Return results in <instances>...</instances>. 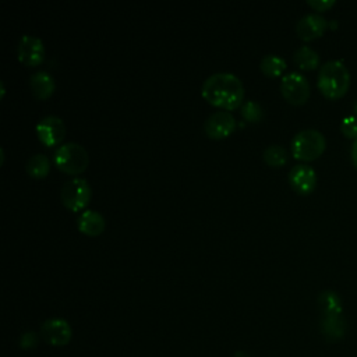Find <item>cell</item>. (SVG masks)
I'll use <instances>...</instances> for the list:
<instances>
[{"instance_id": "cell-1", "label": "cell", "mask_w": 357, "mask_h": 357, "mask_svg": "<svg viewBox=\"0 0 357 357\" xmlns=\"http://www.w3.org/2000/svg\"><path fill=\"white\" fill-rule=\"evenodd\" d=\"M201 93L209 105L225 110H234L243 106L244 85L234 74L215 73L204 81Z\"/></svg>"}, {"instance_id": "cell-2", "label": "cell", "mask_w": 357, "mask_h": 357, "mask_svg": "<svg viewBox=\"0 0 357 357\" xmlns=\"http://www.w3.org/2000/svg\"><path fill=\"white\" fill-rule=\"evenodd\" d=\"M319 92L329 100L343 98L350 88V73L343 61H326L318 73L317 81Z\"/></svg>"}, {"instance_id": "cell-3", "label": "cell", "mask_w": 357, "mask_h": 357, "mask_svg": "<svg viewBox=\"0 0 357 357\" xmlns=\"http://www.w3.org/2000/svg\"><path fill=\"white\" fill-rule=\"evenodd\" d=\"M326 148L324 134L314 128L298 131L291 139V155L301 162H312L318 159Z\"/></svg>"}, {"instance_id": "cell-4", "label": "cell", "mask_w": 357, "mask_h": 357, "mask_svg": "<svg viewBox=\"0 0 357 357\" xmlns=\"http://www.w3.org/2000/svg\"><path fill=\"white\" fill-rule=\"evenodd\" d=\"M53 160L60 172L75 176L86 170L89 165V155L82 145L75 142H67L56 149Z\"/></svg>"}, {"instance_id": "cell-5", "label": "cell", "mask_w": 357, "mask_h": 357, "mask_svg": "<svg viewBox=\"0 0 357 357\" xmlns=\"http://www.w3.org/2000/svg\"><path fill=\"white\" fill-rule=\"evenodd\" d=\"M61 202L71 212H79L85 209L91 201V185L85 178H71L64 183L61 188Z\"/></svg>"}, {"instance_id": "cell-6", "label": "cell", "mask_w": 357, "mask_h": 357, "mask_svg": "<svg viewBox=\"0 0 357 357\" xmlns=\"http://www.w3.org/2000/svg\"><path fill=\"white\" fill-rule=\"evenodd\" d=\"M282 96L294 106L304 105L311 95L307 78L300 73H289L280 81Z\"/></svg>"}, {"instance_id": "cell-7", "label": "cell", "mask_w": 357, "mask_h": 357, "mask_svg": "<svg viewBox=\"0 0 357 357\" xmlns=\"http://www.w3.org/2000/svg\"><path fill=\"white\" fill-rule=\"evenodd\" d=\"M36 135L47 148L60 145L66 137V124L57 116H46L36 124Z\"/></svg>"}, {"instance_id": "cell-8", "label": "cell", "mask_w": 357, "mask_h": 357, "mask_svg": "<svg viewBox=\"0 0 357 357\" xmlns=\"http://www.w3.org/2000/svg\"><path fill=\"white\" fill-rule=\"evenodd\" d=\"M17 56L24 66L36 67L45 60V45L36 36L24 35L18 42Z\"/></svg>"}, {"instance_id": "cell-9", "label": "cell", "mask_w": 357, "mask_h": 357, "mask_svg": "<svg viewBox=\"0 0 357 357\" xmlns=\"http://www.w3.org/2000/svg\"><path fill=\"white\" fill-rule=\"evenodd\" d=\"M40 335L52 346H66L70 343L73 331L70 324L63 318H50L40 325Z\"/></svg>"}, {"instance_id": "cell-10", "label": "cell", "mask_w": 357, "mask_h": 357, "mask_svg": "<svg viewBox=\"0 0 357 357\" xmlns=\"http://www.w3.org/2000/svg\"><path fill=\"white\" fill-rule=\"evenodd\" d=\"M236 128V119L230 112H216L211 114L205 124V134L212 139H223L229 137Z\"/></svg>"}, {"instance_id": "cell-11", "label": "cell", "mask_w": 357, "mask_h": 357, "mask_svg": "<svg viewBox=\"0 0 357 357\" xmlns=\"http://www.w3.org/2000/svg\"><path fill=\"white\" fill-rule=\"evenodd\" d=\"M289 184L297 194L308 195L317 187V173L308 165H297L289 173Z\"/></svg>"}, {"instance_id": "cell-12", "label": "cell", "mask_w": 357, "mask_h": 357, "mask_svg": "<svg viewBox=\"0 0 357 357\" xmlns=\"http://www.w3.org/2000/svg\"><path fill=\"white\" fill-rule=\"evenodd\" d=\"M328 28V21L319 14H307L301 17L296 25L297 36L304 42H311L324 35Z\"/></svg>"}, {"instance_id": "cell-13", "label": "cell", "mask_w": 357, "mask_h": 357, "mask_svg": "<svg viewBox=\"0 0 357 357\" xmlns=\"http://www.w3.org/2000/svg\"><path fill=\"white\" fill-rule=\"evenodd\" d=\"M321 332L328 342H339L347 332V321L343 314L321 317Z\"/></svg>"}, {"instance_id": "cell-14", "label": "cell", "mask_w": 357, "mask_h": 357, "mask_svg": "<svg viewBox=\"0 0 357 357\" xmlns=\"http://www.w3.org/2000/svg\"><path fill=\"white\" fill-rule=\"evenodd\" d=\"M77 227L82 234L89 237H96L105 231L106 220L99 212L86 209L78 216Z\"/></svg>"}, {"instance_id": "cell-15", "label": "cell", "mask_w": 357, "mask_h": 357, "mask_svg": "<svg viewBox=\"0 0 357 357\" xmlns=\"http://www.w3.org/2000/svg\"><path fill=\"white\" fill-rule=\"evenodd\" d=\"M29 86H31L32 95L38 100H45L53 95L56 89V82L49 73L38 71L33 75H31Z\"/></svg>"}, {"instance_id": "cell-16", "label": "cell", "mask_w": 357, "mask_h": 357, "mask_svg": "<svg viewBox=\"0 0 357 357\" xmlns=\"http://www.w3.org/2000/svg\"><path fill=\"white\" fill-rule=\"evenodd\" d=\"M317 301H318V308L321 311V317L343 314L342 298L333 290H324V291H321Z\"/></svg>"}, {"instance_id": "cell-17", "label": "cell", "mask_w": 357, "mask_h": 357, "mask_svg": "<svg viewBox=\"0 0 357 357\" xmlns=\"http://www.w3.org/2000/svg\"><path fill=\"white\" fill-rule=\"evenodd\" d=\"M294 63L297 64L298 68L305 70V71H311L315 70L319 66V56L318 53L311 49L310 46H301L294 52L293 56Z\"/></svg>"}, {"instance_id": "cell-18", "label": "cell", "mask_w": 357, "mask_h": 357, "mask_svg": "<svg viewBox=\"0 0 357 357\" xmlns=\"http://www.w3.org/2000/svg\"><path fill=\"white\" fill-rule=\"evenodd\" d=\"M287 64L284 61V59L276 56V54H268L264 56L261 63H259V68L261 71L269 77V78H276L280 77L283 74V71L286 70Z\"/></svg>"}, {"instance_id": "cell-19", "label": "cell", "mask_w": 357, "mask_h": 357, "mask_svg": "<svg viewBox=\"0 0 357 357\" xmlns=\"http://www.w3.org/2000/svg\"><path fill=\"white\" fill-rule=\"evenodd\" d=\"M25 169H26V173L31 177L43 178L50 172V160L47 159V156H45L42 153H38V155H33L28 159Z\"/></svg>"}, {"instance_id": "cell-20", "label": "cell", "mask_w": 357, "mask_h": 357, "mask_svg": "<svg viewBox=\"0 0 357 357\" xmlns=\"http://www.w3.org/2000/svg\"><path fill=\"white\" fill-rule=\"evenodd\" d=\"M264 162L271 167H282L287 163V151L280 145H269L264 151Z\"/></svg>"}, {"instance_id": "cell-21", "label": "cell", "mask_w": 357, "mask_h": 357, "mask_svg": "<svg viewBox=\"0 0 357 357\" xmlns=\"http://www.w3.org/2000/svg\"><path fill=\"white\" fill-rule=\"evenodd\" d=\"M241 117L248 123H259L264 117V110L259 103L247 100L241 106Z\"/></svg>"}, {"instance_id": "cell-22", "label": "cell", "mask_w": 357, "mask_h": 357, "mask_svg": "<svg viewBox=\"0 0 357 357\" xmlns=\"http://www.w3.org/2000/svg\"><path fill=\"white\" fill-rule=\"evenodd\" d=\"M340 132L349 139H357V117L346 116L340 123Z\"/></svg>"}, {"instance_id": "cell-23", "label": "cell", "mask_w": 357, "mask_h": 357, "mask_svg": "<svg viewBox=\"0 0 357 357\" xmlns=\"http://www.w3.org/2000/svg\"><path fill=\"white\" fill-rule=\"evenodd\" d=\"M335 3H336L335 0H307V4H308L312 10L318 11V13L331 10V8L335 6Z\"/></svg>"}, {"instance_id": "cell-24", "label": "cell", "mask_w": 357, "mask_h": 357, "mask_svg": "<svg viewBox=\"0 0 357 357\" xmlns=\"http://www.w3.org/2000/svg\"><path fill=\"white\" fill-rule=\"evenodd\" d=\"M38 344V336L36 333L33 332H25L22 336H21V342H20V346L24 347V349H32Z\"/></svg>"}, {"instance_id": "cell-25", "label": "cell", "mask_w": 357, "mask_h": 357, "mask_svg": "<svg viewBox=\"0 0 357 357\" xmlns=\"http://www.w3.org/2000/svg\"><path fill=\"white\" fill-rule=\"evenodd\" d=\"M351 162H353L354 167L357 169V139L351 145Z\"/></svg>"}, {"instance_id": "cell-26", "label": "cell", "mask_w": 357, "mask_h": 357, "mask_svg": "<svg viewBox=\"0 0 357 357\" xmlns=\"http://www.w3.org/2000/svg\"><path fill=\"white\" fill-rule=\"evenodd\" d=\"M234 357H250L245 351H241V350H238L236 354H234Z\"/></svg>"}, {"instance_id": "cell-27", "label": "cell", "mask_w": 357, "mask_h": 357, "mask_svg": "<svg viewBox=\"0 0 357 357\" xmlns=\"http://www.w3.org/2000/svg\"><path fill=\"white\" fill-rule=\"evenodd\" d=\"M0 91H1V96H0V99H3V98H4V93H6V89H4V84H3V81L0 82Z\"/></svg>"}, {"instance_id": "cell-28", "label": "cell", "mask_w": 357, "mask_h": 357, "mask_svg": "<svg viewBox=\"0 0 357 357\" xmlns=\"http://www.w3.org/2000/svg\"><path fill=\"white\" fill-rule=\"evenodd\" d=\"M354 112H356V113H357V102H356V103H354Z\"/></svg>"}]
</instances>
